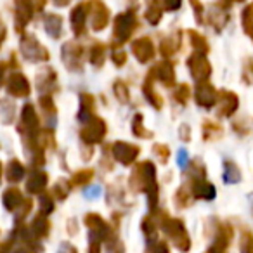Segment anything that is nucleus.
<instances>
[{
  "instance_id": "nucleus-1",
  "label": "nucleus",
  "mask_w": 253,
  "mask_h": 253,
  "mask_svg": "<svg viewBox=\"0 0 253 253\" xmlns=\"http://www.w3.org/2000/svg\"><path fill=\"white\" fill-rule=\"evenodd\" d=\"M130 186L134 191H142L149 198V208L156 210L158 205V184H156V169L151 162H141L130 175Z\"/></svg>"
},
{
  "instance_id": "nucleus-2",
  "label": "nucleus",
  "mask_w": 253,
  "mask_h": 253,
  "mask_svg": "<svg viewBox=\"0 0 253 253\" xmlns=\"http://www.w3.org/2000/svg\"><path fill=\"white\" fill-rule=\"evenodd\" d=\"M160 225H162V229L165 231V234L172 239L173 245H175L180 252H187V250L191 248L189 234H187L182 220H179V218H172V217H169V215H165V217L162 218V222H160Z\"/></svg>"
},
{
  "instance_id": "nucleus-3",
  "label": "nucleus",
  "mask_w": 253,
  "mask_h": 253,
  "mask_svg": "<svg viewBox=\"0 0 253 253\" xmlns=\"http://www.w3.org/2000/svg\"><path fill=\"white\" fill-rule=\"evenodd\" d=\"M104 135H106V122L102 118H99V116H94V118L88 120L84 125V128L80 130V139L88 146L99 144L104 139Z\"/></svg>"
},
{
  "instance_id": "nucleus-4",
  "label": "nucleus",
  "mask_w": 253,
  "mask_h": 253,
  "mask_svg": "<svg viewBox=\"0 0 253 253\" xmlns=\"http://www.w3.org/2000/svg\"><path fill=\"white\" fill-rule=\"evenodd\" d=\"M135 26H137V18L132 11H126L123 14L116 16L115 19V39L116 42L123 43L130 39L134 33Z\"/></svg>"
},
{
  "instance_id": "nucleus-5",
  "label": "nucleus",
  "mask_w": 253,
  "mask_h": 253,
  "mask_svg": "<svg viewBox=\"0 0 253 253\" xmlns=\"http://www.w3.org/2000/svg\"><path fill=\"white\" fill-rule=\"evenodd\" d=\"M21 52H23V56H25V59H28L30 63H40V61L49 59V52H47V49L32 35L23 37Z\"/></svg>"
},
{
  "instance_id": "nucleus-6",
  "label": "nucleus",
  "mask_w": 253,
  "mask_h": 253,
  "mask_svg": "<svg viewBox=\"0 0 253 253\" xmlns=\"http://www.w3.org/2000/svg\"><path fill=\"white\" fill-rule=\"evenodd\" d=\"M85 225L88 227V239H97V241H106L109 239V234H111V229H109V224L97 213H88L85 215L84 218Z\"/></svg>"
},
{
  "instance_id": "nucleus-7",
  "label": "nucleus",
  "mask_w": 253,
  "mask_h": 253,
  "mask_svg": "<svg viewBox=\"0 0 253 253\" xmlns=\"http://www.w3.org/2000/svg\"><path fill=\"white\" fill-rule=\"evenodd\" d=\"M187 66H189L191 75H193L196 82H207L211 73V66L203 52H194L187 59Z\"/></svg>"
},
{
  "instance_id": "nucleus-8",
  "label": "nucleus",
  "mask_w": 253,
  "mask_h": 253,
  "mask_svg": "<svg viewBox=\"0 0 253 253\" xmlns=\"http://www.w3.org/2000/svg\"><path fill=\"white\" fill-rule=\"evenodd\" d=\"M139 153H141V148L135 144H130V142H115L113 144V158L116 160L122 165H132V163L137 160Z\"/></svg>"
},
{
  "instance_id": "nucleus-9",
  "label": "nucleus",
  "mask_w": 253,
  "mask_h": 253,
  "mask_svg": "<svg viewBox=\"0 0 253 253\" xmlns=\"http://www.w3.org/2000/svg\"><path fill=\"white\" fill-rule=\"evenodd\" d=\"M90 18H92V28L95 32H101L108 26V21H109V11L104 4H102L101 0H92L90 4Z\"/></svg>"
},
{
  "instance_id": "nucleus-10",
  "label": "nucleus",
  "mask_w": 253,
  "mask_h": 253,
  "mask_svg": "<svg viewBox=\"0 0 253 253\" xmlns=\"http://www.w3.org/2000/svg\"><path fill=\"white\" fill-rule=\"evenodd\" d=\"M82 56H84V49L82 45L75 42L64 43L63 47V59L66 68H70L71 71H78L82 70Z\"/></svg>"
},
{
  "instance_id": "nucleus-11",
  "label": "nucleus",
  "mask_w": 253,
  "mask_h": 253,
  "mask_svg": "<svg viewBox=\"0 0 253 253\" xmlns=\"http://www.w3.org/2000/svg\"><path fill=\"white\" fill-rule=\"evenodd\" d=\"M7 92L12 97H28L30 82L23 73H12L7 80Z\"/></svg>"
},
{
  "instance_id": "nucleus-12",
  "label": "nucleus",
  "mask_w": 253,
  "mask_h": 253,
  "mask_svg": "<svg viewBox=\"0 0 253 253\" xmlns=\"http://www.w3.org/2000/svg\"><path fill=\"white\" fill-rule=\"evenodd\" d=\"M217 92H215L213 85L207 84V82H198L196 92H194V97L196 102L203 108H211V106L217 102Z\"/></svg>"
},
{
  "instance_id": "nucleus-13",
  "label": "nucleus",
  "mask_w": 253,
  "mask_h": 253,
  "mask_svg": "<svg viewBox=\"0 0 253 253\" xmlns=\"http://www.w3.org/2000/svg\"><path fill=\"white\" fill-rule=\"evenodd\" d=\"M132 52L139 63H149L155 57V45L149 39H137L132 43Z\"/></svg>"
},
{
  "instance_id": "nucleus-14",
  "label": "nucleus",
  "mask_w": 253,
  "mask_h": 253,
  "mask_svg": "<svg viewBox=\"0 0 253 253\" xmlns=\"http://www.w3.org/2000/svg\"><path fill=\"white\" fill-rule=\"evenodd\" d=\"M217 102H218V116H231L232 113L238 109V95L232 94V92L222 90L217 95Z\"/></svg>"
},
{
  "instance_id": "nucleus-15",
  "label": "nucleus",
  "mask_w": 253,
  "mask_h": 253,
  "mask_svg": "<svg viewBox=\"0 0 253 253\" xmlns=\"http://www.w3.org/2000/svg\"><path fill=\"white\" fill-rule=\"evenodd\" d=\"M47 182H49V177L43 170L37 169L33 170L32 173L26 179V189H28L30 194H42L43 189L47 187Z\"/></svg>"
},
{
  "instance_id": "nucleus-16",
  "label": "nucleus",
  "mask_w": 253,
  "mask_h": 253,
  "mask_svg": "<svg viewBox=\"0 0 253 253\" xmlns=\"http://www.w3.org/2000/svg\"><path fill=\"white\" fill-rule=\"evenodd\" d=\"M191 194H193V198H198V200L211 201L215 198V187L213 184L207 182L205 177L203 179H194L193 186H191Z\"/></svg>"
},
{
  "instance_id": "nucleus-17",
  "label": "nucleus",
  "mask_w": 253,
  "mask_h": 253,
  "mask_svg": "<svg viewBox=\"0 0 253 253\" xmlns=\"http://www.w3.org/2000/svg\"><path fill=\"white\" fill-rule=\"evenodd\" d=\"M153 75L167 87H173V84H175V71H173V66L170 61H163L158 66H155Z\"/></svg>"
},
{
  "instance_id": "nucleus-18",
  "label": "nucleus",
  "mask_w": 253,
  "mask_h": 253,
  "mask_svg": "<svg viewBox=\"0 0 253 253\" xmlns=\"http://www.w3.org/2000/svg\"><path fill=\"white\" fill-rule=\"evenodd\" d=\"M23 201H25V198H23L21 191H19L18 187H9V189H5L4 194H2V203H4L5 210H9V211H16L21 207Z\"/></svg>"
},
{
  "instance_id": "nucleus-19",
  "label": "nucleus",
  "mask_w": 253,
  "mask_h": 253,
  "mask_svg": "<svg viewBox=\"0 0 253 253\" xmlns=\"http://www.w3.org/2000/svg\"><path fill=\"white\" fill-rule=\"evenodd\" d=\"M94 109H95V99L90 94H82L80 95V111H78V120L87 123L90 118H94Z\"/></svg>"
},
{
  "instance_id": "nucleus-20",
  "label": "nucleus",
  "mask_w": 253,
  "mask_h": 253,
  "mask_svg": "<svg viewBox=\"0 0 253 253\" xmlns=\"http://www.w3.org/2000/svg\"><path fill=\"white\" fill-rule=\"evenodd\" d=\"M32 14L33 7L30 4V0H18V7H16V25H18V30H21L32 19Z\"/></svg>"
},
{
  "instance_id": "nucleus-21",
  "label": "nucleus",
  "mask_w": 253,
  "mask_h": 253,
  "mask_svg": "<svg viewBox=\"0 0 253 253\" xmlns=\"http://www.w3.org/2000/svg\"><path fill=\"white\" fill-rule=\"evenodd\" d=\"M85 18H87V5H77L71 12V28L75 35H82L85 30Z\"/></svg>"
},
{
  "instance_id": "nucleus-22",
  "label": "nucleus",
  "mask_w": 253,
  "mask_h": 253,
  "mask_svg": "<svg viewBox=\"0 0 253 253\" xmlns=\"http://www.w3.org/2000/svg\"><path fill=\"white\" fill-rule=\"evenodd\" d=\"M30 229H32V232L39 239L47 238V236H49V231H50V222H49V218H47V215H43V213L37 215V217L33 218Z\"/></svg>"
},
{
  "instance_id": "nucleus-23",
  "label": "nucleus",
  "mask_w": 253,
  "mask_h": 253,
  "mask_svg": "<svg viewBox=\"0 0 253 253\" xmlns=\"http://www.w3.org/2000/svg\"><path fill=\"white\" fill-rule=\"evenodd\" d=\"M153 78H155V75H153V71H149L148 78H146V82H144V95H146V99H148V101L151 102L153 106H155L156 109H162L163 101H162V97L156 94L155 87H153Z\"/></svg>"
},
{
  "instance_id": "nucleus-24",
  "label": "nucleus",
  "mask_w": 253,
  "mask_h": 253,
  "mask_svg": "<svg viewBox=\"0 0 253 253\" xmlns=\"http://www.w3.org/2000/svg\"><path fill=\"white\" fill-rule=\"evenodd\" d=\"M54 84H56V71L54 70L45 68L42 73H39V90H42L43 94H49Z\"/></svg>"
},
{
  "instance_id": "nucleus-25",
  "label": "nucleus",
  "mask_w": 253,
  "mask_h": 253,
  "mask_svg": "<svg viewBox=\"0 0 253 253\" xmlns=\"http://www.w3.org/2000/svg\"><path fill=\"white\" fill-rule=\"evenodd\" d=\"M25 173H26V169L18 162V160H12V162H9L7 170H5V175H7L9 182H11V184H18L19 180L25 177Z\"/></svg>"
},
{
  "instance_id": "nucleus-26",
  "label": "nucleus",
  "mask_w": 253,
  "mask_h": 253,
  "mask_svg": "<svg viewBox=\"0 0 253 253\" xmlns=\"http://www.w3.org/2000/svg\"><path fill=\"white\" fill-rule=\"evenodd\" d=\"M40 108H42L43 115L49 118L50 125H56V104H54V99L50 94H42L40 95Z\"/></svg>"
},
{
  "instance_id": "nucleus-27",
  "label": "nucleus",
  "mask_w": 253,
  "mask_h": 253,
  "mask_svg": "<svg viewBox=\"0 0 253 253\" xmlns=\"http://www.w3.org/2000/svg\"><path fill=\"white\" fill-rule=\"evenodd\" d=\"M45 32L49 33L52 39H59L61 32H63V19L59 18L57 14H49L45 18Z\"/></svg>"
},
{
  "instance_id": "nucleus-28",
  "label": "nucleus",
  "mask_w": 253,
  "mask_h": 253,
  "mask_svg": "<svg viewBox=\"0 0 253 253\" xmlns=\"http://www.w3.org/2000/svg\"><path fill=\"white\" fill-rule=\"evenodd\" d=\"M132 132H134V135L139 139H151L153 137V132L148 130V128H144V125H142V115L141 113L135 115L134 120H132Z\"/></svg>"
},
{
  "instance_id": "nucleus-29",
  "label": "nucleus",
  "mask_w": 253,
  "mask_h": 253,
  "mask_svg": "<svg viewBox=\"0 0 253 253\" xmlns=\"http://www.w3.org/2000/svg\"><path fill=\"white\" fill-rule=\"evenodd\" d=\"M224 180L229 184H236L241 180V172H239L238 165L232 162H224Z\"/></svg>"
},
{
  "instance_id": "nucleus-30",
  "label": "nucleus",
  "mask_w": 253,
  "mask_h": 253,
  "mask_svg": "<svg viewBox=\"0 0 253 253\" xmlns=\"http://www.w3.org/2000/svg\"><path fill=\"white\" fill-rule=\"evenodd\" d=\"M146 18L151 25H158L160 19H162V5H160L158 0H148V12H146Z\"/></svg>"
},
{
  "instance_id": "nucleus-31",
  "label": "nucleus",
  "mask_w": 253,
  "mask_h": 253,
  "mask_svg": "<svg viewBox=\"0 0 253 253\" xmlns=\"http://www.w3.org/2000/svg\"><path fill=\"white\" fill-rule=\"evenodd\" d=\"M92 179H94V170H90V169L78 170V172L71 177V184H73V186H87Z\"/></svg>"
},
{
  "instance_id": "nucleus-32",
  "label": "nucleus",
  "mask_w": 253,
  "mask_h": 253,
  "mask_svg": "<svg viewBox=\"0 0 253 253\" xmlns=\"http://www.w3.org/2000/svg\"><path fill=\"white\" fill-rule=\"evenodd\" d=\"M113 92H115L116 99H118L120 102H123V104H128V101H130V92H128V87H126L122 80L115 82V85H113Z\"/></svg>"
},
{
  "instance_id": "nucleus-33",
  "label": "nucleus",
  "mask_w": 253,
  "mask_h": 253,
  "mask_svg": "<svg viewBox=\"0 0 253 253\" xmlns=\"http://www.w3.org/2000/svg\"><path fill=\"white\" fill-rule=\"evenodd\" d=\"M104 59H106V47L102 45V43H95V45H92L90 63L94 64V66H102Z\"/></svg>"
},
{
  "instance_id": "nucleus-34",
  "label": "nucleus",
  "mask_w": 253,
  "mask_h": 253,
  "mask_svg": "<svg viewBox=\"0 0 253 253\" xmlns=\"http://www.w3.org/2000/svg\"><path fill=\"white\" fill-rule=\"evenodd\" d=\"M39 205H40V213L49 215V213H52V211H54V200H52V196H50V194H43V193L40 194Z\"/></svg>"
},
{
  "instance_id": "nucleus-35",
  "label": "nucleus",
  "mask_w": 253,
  "mask_h": 253,
  "mask_svg": "<svg viewBox=\"0 0 253 253\" xmlns=\"http://www.w3.org/2000/svg\"><path fill=\"white\" fill-rule=\"evenodd\" d=\"M189 37H191V43H193V47L196 49V52H208V43L207 40L203 39V37L200 35V33L196 32H189Z\"/></svg>"
},
{
  "instance_id": "nucleus-36",
  "label": "nucleus",
  "mask_w": 253,
  "mask_h": 253,
  "mask_svg": "<svg viewBox=\"0 0 253 253\" xmlns=\"http://www.w3.org/2000/svg\"><path fill=\"white\" fill-rule=\"evenodd\" d=\"M203 137L207 139V141H211V139H217L218 135L222 134V128L218 125H215V123L208 122L203 125Z\"/></svg>"
},
{
  "instance_id": "nucleus-37",
  "label": "nucleus",
  "mask_w": 253,
  "mask_h": 253,
  "mask_svg": "<svg viewBox=\"0 0 253 253\" xmlns=\"http://www.w3.org/2000/svg\"><path fill=\"white\" fill-rule=\"evenodd\" d=\"M68 193H70V184L66 180H59V182L54 186V198L56 200H66L68 198Z\"/></svg>"
},
{
  "instance_id": "nucleus-38",
  "label": "nucleus",
  "mask_w": 253,
  "mask_h": 253,
  "mask_svg": "<svg viewBox=\"0 0 253 253\" xmlns=\"http://www.w3.org/2000/svg\"><path fill=\"white\" fill-rule=\"evenodd\" d=\"M189 95H191V90H189V87H187L186 84L179 85V87L175 88V92H173V99H175V101H179L180 104H186L187 99H189Z\"/></svg>"
},
{
  "instance_id": "nucleus-39",
  "label": "nucleus",
  "mask_w": 253,
  "mask_h": 253,
  "mask_svg": "<svg viewBox=\"0 0 253 253\" xmlns=\"http://www.w3.org/2000/svg\"><path fill=\"white\" fill-rule=\"evenodd\" d=\"M30 210H32V200H28V198H26V200L21 203V207H19L18 210H16V213H14L16 224H18V222H21L23 218H26V215L30 213Z\"/></svg>"
},
{
  "instance_id": "nucleus-40",
  "label": "nucleus",
  "mask_w": 253,
  "mask_h": 253,
  "mask_svg": "<svg viewBox=\"0 0 253 253\" xmlns=\"http://www.w3.org/2000/svg\"><path fill=\"white\" fill-rule=\"evenodd\" d=\"M243 26H245V32L248 33L253 28V4H250L248 7L243 12Z\"/></svg>"
},
{
  "instance_id": "nucleus-41",
  "label": "nucleus",
  "mask_w": 253,
  "mask_h": 253,
  "mask_svg": "<svg viewBox=\"0 0 253 253\" xmlns=\"http://www.w3.org/2000/svg\"><path fill=\"white\" fill-rule=\"evenodd\" d=\"M141 225H142V232H144V234H146V238H148V239L155 238V234H156V227H155V222L151 220V217L144 218Z\"/></svg>"
},
{
  "instance_id": "nucleus-42",
  "label": "nucleus",
  "mask_w": 253,
  "mask_h": 253,
  "mask_svg": "<svg viewBox=\"0 0 253 253\" xmlns=\"http://www.w3.org/2000/svg\"><path fill=\"white\" fill-rule=\"evenodd\" d=\"M111 59H113V63H115L116 66H123V64L126 63V54L123 52L122 49H113Z\"/></svg>"
},
{
  "instance_id": "nucleus-43",
  "label": "nucleus",
  "mask_w": 253,
  "mask_h": 253,
  "mask_svg": "<svg viewBox=\"0 0 253 253\" xmlns=\"http://www.w3.org/2000/svg\"><path fill=\"white\" fill-rule=\"evenodd\" d=\"M151 253H170V248H169V245H167V241L155 239L151 245Z\"/></svg>"
},
{
  "instance_id": "nucleus-44",
  "label": "nucleus",
  "mask_w": 253,
  "mask_h": 253,
  "mask_svg": "<svg viewBox=\"0 0 253 253\" xmlns=\"http://www.w3.org/2000/svg\"><path fill=\"white\" fill-rule=\"evenodd\" d=\"M175 49H177V45L170 39H167V40H163V42H162V54H163V56H167V57L172 56V54L175 52Z\"/></svg>"
},
{
  "instance_id": "nucleus-45",
  "label": "nucleus",
  "mask_w": 253,
  "mask_h": 253,
  "mask_svg": "<svg viewBox=\"0 0 253 253\" xmlns=\"http://www.w3.org/2000/svg\"><path fill=\"white\" fill-rule=\"evenodd\" d=\"M155 155H156V158H160L162 162H167V160H169L170 151L165 144H156L155 146Z\"/></svg>"
},
{
  "instance_id": "nucleus-46",
  "label": "nucleus",
  "mask_w": 253,
  "mask_h": 253,
  "mask_svg": "<svg viewBox=\"0 0 253 253\" xmlns=\"http://www.w3.org/2000/svg\"><path fill=\"white\" fill-rule=\"evenodd\" d=\"M191 196H193V194H187L186 189L182 187V189H180L179 193H177V205H180V207H186V205L189 203L187 200H189Z\"/></svg>"
},
{
  "instance_id": "nucleus-47",
  "label": "nucleus",
  "mask_w": 253,
  "mask_h": 253,
  "mask_svg": "<svg viewBox=\"0 0 253 253\" xmlns=\"http://www.w3.org/2000/svg\"><path fill=\"white\" fill-rule=\"evenodd\" d=\"M57 253H78V250L75 248L71 243H68V241H64V243H61V246H59V250H57Z\"/></svg>"
},
{
  "instance_id": "nucleus-48",
  "label": "nucleus",
  "mask_w": 253,
  "mask_h": 253,
  "mask_svg": "<svg viewBox=\"0 0 253 253\" xmlns=\"http://www.w3.org/2000/svg\"><path fill=\"white\" fill-rule=\"evenodd\" d=\"M101 186H92L90 189H85L84 191V194H85V198H88V200H92V198H95V196H99L101 194Z\"/></svg>"
},
{
  "instance_id": "nucleus-49",
  "label": "nucleus",
  "mask_w": 253,
  "mask_h": 253,
  "mask_svg": "<svg viewBox=\"0 0 253 253\" xmlns=\"http://www.w3.org/2000/svg\"><path fill=\"white\" fill-rule=\"evenodd\" d=\"M187 162H189V158H187V151H186V149H180L179 156H177V163H179L180 169H186Z\"/></svg>"
},
{
  "instance_id": "nucleus-50",
  "label": "nucleus",
  "mask_w": 253,
  "mask_h": 253,
  "mask_svg": "<svg viewBox=\"0 0 253 253\" xmlns=\"http://www.w3.org/2000/svg\"><path fill=\"white\" fill-rule=\"evenodd\" d=\"M163 7L167 11H175L180 7V0H163Z\"/></svg>"
},
{
  "instance_id": "nucleus-51",
  "label": "nucleus",
  "mask_w": 253,
  "mask_h": 253,
  "mask_svg": "<svg viewBox=\"0 0 253 253\" xmlns=\"http://www.w3.org/2000/svg\"><path fill=\"white\" fill-rule=\"evenodd\" d=\"M108 253H123V246L120 241H113L111 245L108 246Z\"/></svg>"
},
{
  "instance_id": "nucleus-52",
  "label": "nucleus",
  "mask_w": 253,
  "mask_h": 253,
  "mask_svg": "<svg viewBox=\"0 0 253 253\" xmlns=\"http://www.w3.org/2000/svg\"><path fill=\"white\" fill-rule=\"evenodd\" d=\"M88 253H101V241H97V239H90Z\"/></svg>"
},
{
  "instance_id": "nucleus-53",
  "label": "nucleus",
  "mask_w": 253,
  "mask_h": 253,
  "mask_svg": "<svg viewBox=\"0 0 253 253\" xmlns=\"http://www.w3.org/2000/svg\"><path fill=\"white\" fill-rule=\"evenodd\" d=\"M250 66V71L245 68V75H243V78H245L246 84H253V63H248Z\"/></svg>"
},
{
  "instance_id": "nucleus-54",
  "label": "nucleus",
  "mask_w": 253,
  "mask_h": 253,
  "mask_svg": "<svg viewBox=\"0 0 253 253\" xmlns=\"http://www.w3.org/2000/svg\"><path fill=\"white\" fill-rule=\"evenodd\" d=\"M12 245H14V241H12ZM9 253H33L30 248H26L25 245H21V246H18V248H14V250H9Z\"/></svg>"
},
{
  "instance_id": "nucleus-55",
  "label": "nucleus",
  "mask_w": 253,
  "mask_h": 253,
  "mask_svg": "<svg viewBox=\"0 0 253 253\" xmlns=\"http://www.w3.org/2000/svg\"><path fill=\"white\" fill-rule=\"evenodd\" d=\"M180 139H182V141H189V126L187 125L180 126Z\"/></svg>"
},
{
  "instance_id": "nucleus-56",
  "label": "nucleus",
  "mask_w": 253,
  "mask_h": 253,
  "mask_svg": "<svg viewBox=\"0 0 253 253\" xmlns=\"http://www.w3.org/2000/svg\"><path fill=\"white\" fill-rule=\"evenodd\" d=\"M191 4L194 5V9H196V16H198V21L201 19V11H203V7H201V4L198 2V0H191Z\"/></svg>"
},
{
  "instance_id": "nucleus-57",
  "label": "nucleus",
  "mask_w": 253,
  "mask_h": 253,
  "mask_svg": "<svg viewBox=\"0 0 253 253\" xmlns=\"http://www.w3.org/2000/svg\"><path fill=\"white\" fill-rule=\"evenodd\" d=\"M54 2H56V5L63 7V5H68V2H70V0H54Z\"/></svg>"
},
{
  "instance_id": "nucleus-58",
  "label": "nucleus",
  "mask_w": 253,
  "mask_h": 253,
  "mask_svg": "<svg viewBox=\"0 0 253 253\" xmlns=\"http://www.w3.org/2000/svg\"><path fill=\"white\" fill-rule=\"evenodd\" d=\"M248 35H250V37H252V39H253V28H252V30H250V32H248Z\"/></svg>"
},
{
  "instance_id": "nucleus-59",
  "label": "nucleus",
  "mask_w": 253,
  "mask_h": 253,
  "mask_svg": "<svg viewBox=\"0 0 253 253\" xmlns=\"http://www.w3.org/2000/svg\"><path fill=\"white\" fill-rule=\"evenodd\" d=\"M0 179H2V163H0Z\"/></svg>"
},
{
  "instance_id": "nucleus-60",
  "label": "nucleus",
  "mask_w": 253,
  "mask_h": 253,
  "mask_svg": "<svg viewBox=\"0 0 253 253\" xmlns=\"http://www.w3.org/2000/svg\"><path fill=\"white\" fill-rule=\"evenodd\" d=\"M2 39H4V35H0V43H2Z\"/></svg>"
},
{
  "instance_id": "nucleus-61",
  "label": "nucleus",
  "mask_w": 253,
  "mask_h": 253,
  "mask_svg": "<svg viewBox=\"0 0 253 253\" xmlns=\"http://www.w3.org/2000/svg\"><path fill=\"white\" fill-rule=\"evenodd\" d=\"M234 2H241V0H234Z\"/></svg>"
}]
</instances>
